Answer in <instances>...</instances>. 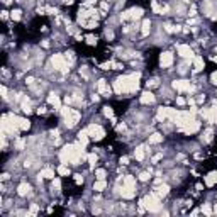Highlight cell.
<instances>
[{"instance_id":"cell-45","label":"cell","mask_w":217,"mask_h":217,"mask_svg":"<svg viewBox=\"0 0 217 217\" xmlns=\"http://www.w3.org/2000/svg\"><path fill=\"white\" fill-rule=\"evenodd\" d=\"M105 37L109 39V41H110V39H114V32H112V31H107L105 32Z\"/></svg>"},{"instance_id":"cell-52","label":"cell","mask_w":217,"mask_h":217,"mask_svg":"<svg viewBox=\"0 0 217 217\" xmlns=\"http://www.w3.org/2000/svg\"><path fill=\"white\" fill-rule=\"evenodd\" d=\"M95 4V0H87V5H93Z\"/></svg>"},{"instance_id":"cell-26","label":"cell","mask_w":217,"mask_h":217,"mask_svg":"<svg viewBox=\"0 0 217 217\" xmlns=\"http://www.w3.org/2000/svg\"><path fill=\"white\" fill-rule=\"evenodd\" d=\"M22 110L26 112V114H31V104H29V99H24V102H22Z\"/></svg>"},{"instance_id":"cell-34","label":"cell","mask_w":217,"mask_h":217,"mask_svg":"<svg viewBox=\"0 0 217 217\" xmlns=\"http://www.w3.org/2000/svg\"><path fill=\"white\" fill-rule=\"evenodd\" d=\"M87 159H88V163H90L92 166H93V164L97 163V154H93V153L88 154V156H87Z\"/></svg>"},{"instance_id":"cell-18","label":"cell","mask_w":217,"mask_h":217,"mask_svg":"<svg viewBox=\"0 0 217 217\" xmlns=\"http://www.w3.org/2000/svg\"><path fill=\"white\" fill-rule=\"evenodd\" d=\"M149 31H151V21L146 19V21L143 22V27H141V34H143V36H148Z\"/></svg>"},{"instance_id":"cell-47","label":"cell","mask_w":217,"mask_h":217,"mask_svg":"<svg viewBox=\"0 0 217 217\" xmlns=\"http://www.w3.org/2000/svg\"><path fill=\"white\" fill-rule=\"evenodd\" d=\"M0 90H2V97H7V87H5V85H2V88H0Z\"/></svg>"},{"instance_id":"cell-4","label":"cell","mask_w":217,"mask_h":217,"mask_svg":"<svg viewBox=\"0 0 217 217\" xmlns=\"http://www.w3.org/2000/svg\"><path fill=\"white\" fill-rule=\"evenodd\" d=\"M53 66L56 70H59V71H63V73H66V71L70 70L66 58H63L61 54H54V56H53Z\"/></svg>"},{"instance_id":"cell-2","label":"cell","mask_w":217,"mask_h":217,"mask_svg":"<svg viewBox=\"0 0 217 217\" xmlns=\"http://www.w3.org/2000/svg\"><path fill=\"white\" fill-rule=\"evenodd\" d=\"M139 205H141V209H149L151 212H156V210H159V197L156 195V193H149L144 200H141L139 202Z\"/></svg>"},{"instance_id":"cell-48","label":"cell","mask_w":217,"mask_h":217,"mask_svg":"<svg viewBox=\"0 0 217 217\" xmlns=\"http://www.w3.org/2000/svg\"><path fill=\"white\" fill-rule=\"evenodd\" d=\"M121 163L122 164H127V163H129V158H127V156H122V158H121Z\"/></svg>"},{"instance_id":"cell-51","label":"cell","mask_w":217,"mask_h":217,"mask_svg":"<svg viewBox=\"0 0 217 217\" xmlns=\"http://www.w3.org/2000/svg\"><path fill=\"white\" fill-rule=\"evenodd\" d=\"M63 4H66V5H71V4H73V0H63Z\"/></svg>"},{"instance_id":"cell-38","label":"cell","mask_w":217,"mask_h":217,"mask_svg":"<svg viewBox=\"0 0 217 217\" xmlns=\"http://www.w3.org/2000/svg\"><path fill=\"white\" fill-rule=\"evenodd\" d=\"M66 61H68L70 64L75 61V56H73V53H71V51H70V53H66Z\"/></svg>"},{"instance_id":"cell-3","label":"cell","mask_w":217,"mask_h":217,"mask_svg":"<svg viewBox=\"0 0 217 217\" xmlns=\"http://www.w3.org/2000/svg\"><path fill=\"white\" fill-rule=\"evenodd\" d=\"M61 114H63V117H64V124L68 127H73L75 124L80 121V112L75 110V109H70V107L61 109Z\"/></svg>"},{"instance_id":"cell-12","label":"cell","mask_w":217,"mask_h":217,"mask_svg":"<svg viewBox=\"0 0 217 217\" xmlns=\"http://www.w3.org/2000/svg\"><path fill=\"white\" fill-rule=\"evenodd\" d=\"M121 195L124 197V198H134V195H136V190H134V187H127L124 185L121 190Z\"/></svg>"},{"instance_id":"cell-5","label":"cell","mask_w":217,"mask_h":217,"mask_svg":"<svg viewBox=\"0 0 217 217\" xmlns=\"http://www.w3.org/2000/svg\"><path fill=\"white\" fill-rule=\"evenodd\" d=\"M87 131H88V136H90L92 139H95V141H100V139H104V136H105V131H104L100 126H95V124H92Z\"/></svg>"},{"instance_id":"cell-20","label":"cell","mask_w":217,"mask_h":217,"mask_svg":"<svg viewBox=\"0 0 217 217\" xmlns=\"http://www.w3.org/2000/svg\"><path fill=\"white\" fill-rule=\"evenodd\" d=\"M78 138H80V144L85 148V146L88 144V131H81V133L78 134Z\"/></svg>"},{"instance_id":"cell-15","label":"cell","mask_w":217,"mask_h":217,"mask_svg":"<svg viewBox=\"0 0 217 217\" xmlns=\"http://www.w3.org/2000/svg\"><path fill=\"white\" fill-rule=\"evenodd\" d=\"M141 102H143V104H153L154 95L151 93V92H144L143 95H141Z\"/></svg>"},{"instance_id":"cell-40","label":"cell","mask_w":217,"mask_h":217,"mask_svg":"<svg viewBox=\"0 0 217 217\" xmlns=\"http://www.w3.org/2000/svg\"><path fill=\"white\" fill-rule=\"evenodd\" d=\"M59 187H61L59 180H54V178H53V190H59Z\"/></svg>"},{"instance_id":"cell-44","label":"cell","mask_w":217,"mask_h":217,"mask_svg":"<svg viewBox=\"0 0 217 217\" xmlns=\"http://www.w3.org/2000/svg\"><path fill=\"white\" fill-rule=\"evenodd\" d=\"M158 80H151V81H148V87H158Z\"/></svg>"},{"instance_id":"cell-42","label":"cell","mask_w":217,"mask_h":217,"mask_svg":"<svg viewBox=\"0 0 217 217\" xmlns=\"http://www.w3.org/2000/svg\"><path fill=\"white\" fill-rule=\"evenodd\" d=\"M210 81H212L214 85H217V71H214V73L210 75Z\"/></svg>"},{"instance_id":"cell-35","label":"cell","mask_w":217,"mask_h":217,"mask_svg":"<svg viewBox=\"0 0 217 217\" xmlns=\"http://www.w3.org/2000/svg\"><path fill=\"white\" fill-rule=\"evenodd\" d=\"M87 42H88L90 46H93V44H97V37H93V36H87Z\"/></svg>"},{"instance_id":"cell-7","label":"cell","mask_w":217,"mask_h":217,"mask_svg":"<svg viewBox=\"0 0 217 217\" xmlns=\"http://www.w3.org/2000/svg\"><path fill=\"white\" fill-rule=\"evenodd\" d=\"M173 88H176V90H180V92H192L193 90L190 81H187V80H176V81H173Z\"/></svg>"},{"instance_id":"cell-14","label":"cell","mask_w":217,"mask_h":217,"mask_svg":"<svg viewBox=\"0 0 217 217\" xmlns=\"http://www.w3.org/2000/svg\"><path fill=\"white\" fill-rule=\"evenodd\" d=\"M17 192H19V195L26 197V195H29V193H31V187L27 185V183H21V185H19V188H17Z\"/></svg>"},{"instance_id":"cell-10","label":"cell","mask_w":217,"mask_h":217,"mask_svg":"<svg viewBox=\"0 0 217 217\" xmlns=\"http://www.w3.org/2000/svg\"><path fill=\"white\" fill-rule=\"evenodd\" d=\"M159 64L163 66V68H168V66H171L173 64V54L171 53H163L161 54V58H159Z\"/></svg>"},{"instance_id":"cell-23","label":"cell","mask_w":217,"mask_h":217,"mask_svg":"<svg viewBox=\"0 0 217 217\" xmlns=\"http://www.w3.org/2000/svg\"><path fill=\"white\" fill-rule=\"evenodd\" d=\"M29 127H31L29 119H19V129H21V131H27Z\"/></svg>"},{"instance_id":"cell-36","label":"cell","mask_w":217,"mask_h":217,"mask_svg":"<svg viewBox=\"0 0 217 217\" xmlns=\"http://www.w3.org/2000/svg\"><path fill=\"white\" fill-rule=\"evenodd\" d=\"M24 144H26V141H24V139H17L16 148H17V149H22V148H24Z\"/></svg>"},{"instance_id":"cell-30","label":"cell","mask_w":217,"mask_h":217,"mask_svg":"<svg viewBox=\"0 0 217 217\" xmlns=\"http://www.w3.org/2000/svg\"><path fill=\"white\" fill-rule=\"evenodd\" d=\"M124 185H127V187H134V185H136V180H134L133 176H126V178H124Z\"/></svg>"},{"instance_id":"cell-37","label":"cell","mask_w":217,"mask_h":217,"mask_svg":"<svg viewBox=\"0 0 217 217\" xmlns=\"http://www.w3.org/2000/svg\"><path fill=\"white\" fill-rule=\"evenodd\" d=\"M139 180L148 181V180H149V173H148V171H144V173H141V175H139Z\"/></svg>"},{"instance_id":"cell-31","label":"cell","mask_w":217,"mask_h":217,"mask_svg":"<svg viewBox=\"0 0 217 217\" xmlns=\"http://www.w3.org/2000/svg\"><path fill=\"white\" fill-rule=\"evenodd\" d=\"M104 116L105 117H114V110H112V107H104Z\"/></svg>"},{"instance_id":"cell-25","label":"cell","mask_w":217,"mask_h":217,"mask_svg":"<svg viewBox=\"0 0 217 217\" xmlns=\"http://www.w3.org/2000/svg\"><path fill=\"white\" fill-rule=\"evenodd\" d=\"M136 159H139V161H143L144 159V148L143 146L136 148Z\"/></svg>"},{"instance_id":"cell-1","label":"cell","mask_w":217,"mask_h":217,"mask_svg":"<svg viewBox=\"0 0 217 217\" xmlns=\"http://www.w3.org/2000/svg\"><path fill=\"white\" fill-rule=\"evenodd\" d=\"M139 73H134L131 76H122V78H117L114 81V90L116 93L122 95V93H131V92H136L139 88Z\"/></svg>"},{"instance_id":"cell-24","label":"cell","mask_w":217,"mask_h":217,"mask_svg":"<svg viewBox=\"0 0 217 217\" xmlns=\"http://www.w3.org/2000/svg\"><path fill=\"white\" fill-rule=\"evenodd\" d=\"M105 187H107V181H105V180H99V181H97V183H95V185H93V190H97V192H102V190H104V188H105Z\"/></svg>"},{"instance_id":"cell-46","label":"cell","mask_w":217,"mask_h":217,"mask_svg":"<svg viewBox=\"0 0 217 217\" xmlns=\"http://www.w3.org/2000/svg\"><path fill=\"white\" fill-rule=\"evenodd\" d=\"M176 104H178V105H185V99L178 97V99H176Z\"/></svg>"},{"instance_id":"cell-54","label":"cell","mask_w":217,"mask_h":217,"mask_svg":"<svg viewBox=\"0 0 217 217\" xmlns=\"http://www.w3.org/2000/svg\"><path fill=\"white\" fill-rule=\"evenodd\" d=\"M216 121H217V119H216Z\"/></svg>"},{"instance_id":"cell-9","label":"cell","mask_w":217,"mask_h":217,"mask_svg":"<svg viewBox=\"0 0 217 217\" xmlns=\"http://www.w3.org/2000/svg\"><path fill=\"white\" fill-rule=\"evenodd\" d=\"M97 90H99V93H100V95H104V97H109V95H110V92H112L110 87L107 85L105 80H100V81L97 83Z\"/></svg>"},{"instance_id":"cell-27","label":"cell","mask_w":217,"mask_h":217,"mask_svg":"<svg viewBox=\"0 0 217 217\" xmlns=\"http://www.w3.org/2000/svg\"><path fill=\"white\" fill-rule=\"evenodd\" d=\"M151 5H153V10L158 12V14H163V12H164V9H163V7H159V4L156 2V0H153V4H151Z\"/></svg>"},{"instance_id":"cell-6","label":"cell","mask_w":217,"mask_h":217,"mask_svg":"<svg viewBox=\"0 0 217 217\" xmlns=\"http://www.w3.org/2000/svg\"><path fill=\"white\" fill-rule=\"evenodd\" d=\"M141 16H143V9H139V7H134V9H131V10L122 12V14H121V19H122V21H127V19H131V21H136V19H139Z\"/></svg>"},{"instance_id":"cell-11","label":"cell","mask_w":217,"mask_h":217,"mask_svg":"<svg viewBox=\"0 0 217 217\" xmlns=\"http://www.w3.org/2000/svg\"><path fill=\"white\" fill-rule=\"evenodd\" d=\"M178 54H180L181 58H193V51H192L190 46H187V44H180L178 46Z\"/></svg>"},{"instance_id":"cell-53","label":"cell","mask_w":217,"mask_h":217,"mask_svg":"<svg viewBox=\"0 0 217 217\" xmlns=\"http://www.w3.org/2000/svg\"><path fill=\"white\" fill-rule=\"evenodd\" d=\"M26 81H27V83H29V85H31V83H32V81H34V78H32V76H29V78H27V80H26Z\"/></svg>"},{"instance_id":"cell-39","label":"cell","mask_w":217,"mask_h":217,"mask_svg":"<svg viewBox=\"0 0 217 217\" xmlns=\"http://www.w3.org/2000/svg\"><path fill=\"white\" fill-rule=\"evenodd\" d=\"M75 183H76V185H81V183H83V176L81 175H75Z\"/></svg>"},{"instance_id":"cell-50","label":"cell","mask_w":217,"mask_h":217,"mask_svg":"<svg viewBox=\"0 0 217 217\" xmlns=\"http://www.w3.org/2000/svg\"><path fill=\"white\" fill-rule=\"evenodd\" d=\"M109 9V4L107 2H102V10H107Z\"/></svg>"},{"instance_id":"cell-21","label":"cell","mask_w":217,"mask_h":217,"mask_svg":"<svg viewBox=\"0 0 217 217\" xmlns=\"http://www.w3.org/2000/svg\"><path fill=\"white\" fill-rule=\"evenodd\" d=\"M161 141H163V136L159 133H154V134L149 136V144H158V143H161Z\"/></svg>"},{"instance_id":"cell-8","label":"cell","mask_w":217,"mask_h":217,"mask_svg":"<svg viewBox=\"0 0 217 217\" xmlns=\"http://www.w3.org/2000/svg\"><path fill=\"white\" fill-rule=\"evenodd\" d=\"M198 129H200V122H197V121H192V122H188L185 127H180V131L185 133V134H193V133H197Z\"/></svg>"},{"instance_id":"cell-16","label":"cell","mask_w":217,"mask_h":217,"mask_svg":"<svg viewBox=\"0 0 217 217\" xmlns=\"http://www.w3.org/2000/svg\"><path fill=\"white\" fill-rule=\"evenodd\" d=\"M168 192H170V187H168V185H159L158 188H156V192H154V193H156V195L161 198V197L168 195Z\"/></svg>"},{"instance_id":"cell-41","label":"cell","mask_w":217,"mask_h":217,"mask_svg":"<svg viewBox=\"0 0 217 217\" xmlns=\"http://www.w3.org/2000/svg\"><path fill=\"white\" fill-rule=\"evenodd\" d=\"M202 212H204V214H207V216H210V214H212V210H210V207H209V205H204V207H202Z\"/></svg>"},{"instance_id":"cell-43","label":"cell","mask_w":217,"mask_h":217,"mask_svg":"<svg viewBox=\"0 0 217 217\" xmlns=\"http://www.w3.org/2000/svg\"><path fill=\"white\" fill-rule=\"evenodd\" d=\"M37 210H39V207H37V205H32L31 207V216H36Z\"/></svg>"},{"instance_id":"cell-29","label":"cell","mask_w":217,"mask_h":217,"mask_svg":"<svg viewBox=\"0 0 217 217\" xmlns=\"http://www.w3.org/2000/svg\"><path fill=\"white\" fill-rule=\"evenodd\" d=\"M58 173H59V175H68V173H70V168H68V166H66V164H61V166H59V168H58Z\"/></svg>"},{"instance_id":"cell-19","label":"cell","mask_w":217,"mask_h":217,"mask_svg":"<svg viewBox=\"0 0 217 217\" xmlns=\"http://www.w3.org/2000/svg\"><path fill=\"white\" fill-rule=\"evenodd\" d=\"M39 178H54V171L51 168H46L39 171Z\"/></svg>"},{"instance_id":"cell-28","label":"cell","mask_w":217,"mask_h":217,"mask_svg":"<svg viewBox=\"0 0 217 217\" xmlns=\"http://www.w3.org/2000/svg\"><path fill=\"white\" fill-rule=\"evenodd\" d=\"M212 134H214V133H212V129H207L205 133H204V136H202V139H204L205 143H209V141L212 139Z\"/></svg>"},{"instance_id":"cell-13","label":"cell","mask_w":217,"mask_h":217,"mask_svg":"<svg viewBox=\"0 0 217 217\" xmlns=\"http://www.w3.org/2000/svg\"><path fill=\"white\" fill-rule=\"evenodd\" d=\"M48 102L51 104V105H54V109H61V102H59V97L58 95L51 93V95L48 97Z\"/></svg>"},{"instance_id":"cell-22","label":"cell","mask_w":217,"mask_h":217,"mask_svg":"<svg viewBox=\"0 0 217 217\" xmlns=\"http://www.w3.org/2000/svg\"><path fill=\"white\" fill-rule=\"evenodd\" d=\"M193 66H195V68H193L195 71H202V70H204V58H202V56H197Z\"/></svg>"},{"instance_id":"cell-32","label":"cell","mask_w":217,"mask_h":217,"mask_svg":"<svg viewBox=\"0 0 217 217\" xmlns=\"http://www.w3.org/2000/svg\"><path fill=\"white\" fill-rule=\"evenodd\" d=\"M105 175H107L105 170H97V171H95V176L99 178V180H104V178H105Z\"/></svg>"},{"instance_id":"cell-17","label":"cell","mask_w":217,"mask_h":217,"mask_svg":"<svg viewBox=\"0 0 217 217\" xmlns=\"http://www.w3.org/2000/svg\"><path fill=\"white\" fill-rule=\"evenodd\" d=\"M217 181V173H209V175L205 176V183L207 187H214Z\"/></svg>"},{"instance_id":"cell-33","label":"cell","mask_w":217,"mask_h":217,"mask_svg":"<svg viewBox=\"0 0 217 217\" xmlns=\"http://www.w3.org/2000/svg\"><path fill=\"white\" fill-rule=\"evenodd\" d=\"M10 17H12V21H19L21 19V10H12Z\"/></svg>"},{"instance_id":"cell-49","label":"cell","mask_w":217,"mask_h":217,"mask_svg":"<svg viewBox=\"0 0 217 217\" xmlns=\"http://www.w3.org/2000/svg\"><path fill=\"white\" fill-rule=\"evenodd\" d=\"M163 158V156H161V154H156V156H154L153 158V163H156V161H159V159Z\"/></svg>"}]
</instances>
